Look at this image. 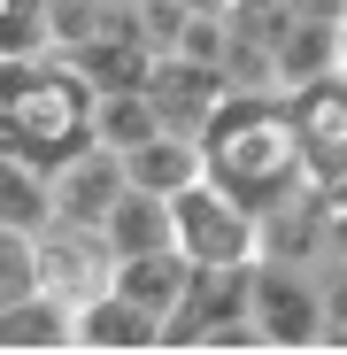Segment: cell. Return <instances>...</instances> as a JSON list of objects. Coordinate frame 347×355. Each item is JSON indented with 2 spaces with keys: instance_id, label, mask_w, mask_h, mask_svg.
<instances>
[{
  "instance_id": "obj_8",
  "label": "cell",
  "mask_w": 347,
  "mask_h": 355,
  "mask_svg": "<svg viewBox=\"0 0 347 355\" xmlns=\"http://www.w3.org/2000/svg\"><path fill=\"white\" fill-rule=\"evenodd\" d=\"M124 193H132V162L108 139H93L78 162L54 170V216H70V224H108V209Z\"/></svg>"
},
{
  "instance_id": "obj_11",
  "label": "cell",
  "mask_w": 347,
  "mask_h": 355,
  "mask_svg": "<svg viewBox=\"0 0 347 355\" xmlns=\"http://www.w3.org/2000/svg\"><path fill=\"white\" fill-rule=\"evenodd\" d=\"M78 347H93V355H124V347H162V317L147 309V302H132V293H100V302H85L78 309Z\"/></svg>"
},
{
  "instance_id": "obj_21",
  "label": "cell",
  "mask_w": 347,
  "mask_h": 355,
  "mask_svg": "<svg viewBox=\"0 0 347 355\" xmlns=\"http://www.w3.org/2000/svg\"><path fill=\"white\" fill-rule=\"evenodd\" d=\"M24 293H46L39 232H8V224H0V302H24Z\"/></svg>"
},
{
  "instance_id": "obj_3",
  "label": "cell",
  "mask_w": 347,
  "mask_h": 355,
  "mask_svg": "<svg viewBox=\"0 0 347 355\" xmlns=\"http://www.w3.org/2000/svg\"><path fill=\"white\" fill-rule=\"evenodd\" d=\"M162 347H263V332H255V263H193L186 302L162 317Z\"/></svg>"
},
{
  "instance_id": "obj_25",
  "label": "cell",
  "mask_w": 347,
  "mask_h": 355,
  "mask_svg": "<svg viewBox=\"0 0 347 355\" xmlns=\"http://www.w3.org/2000/svg\"><path fill=\"white\" fill-rule=\"evenodd\" d=\"M193 8H201V16H224V8H231V0H193Z\"/></svg>"
},
{
  "instance_id": "obj_9",
  "label": "cell",
  "mask_w": 347,
  "mask_h": 355,
  "mask_svg": "<svg viewBox=\"0 0 347 355\" xmlns=\"http://www.w3.org/2000/svg\"><path fill=\"white\" fill-rule=\"evenodd\" d=\"M294 116H301L309 178H317V186L347 178V70H332V78H309V85L294 93Z\"/></svg>"
},
{
  "instance_id": "obj_4",
  "label": "cell",
  "mask_w": 347,
  "mask_h": 355,
  "mask_svg": "<svg viewBox=\"0 0 347 355\" xmlns=\"http://www.w3.org/2000/svg\"><path fill=\"white\" fill-rule=\"evenodd\" d=\"M170 209H178V248L193 263H263V216L231 201L216 178H193L186 193H170Z\"/></svg>"
},
{
  "instance_id": "obj_23",
  "label": "cell",
  "mask_w": 347,
  "mask_h": 355,
  "mask_svg": "<svg viewBox=\"0 0 347 355\" xmlns=\"http://www.w3.org/2000/svg\"><path fill=\"white\" fill-rule=\"evenodd\" d=\"M224 39H231V31H224V16H193L178 54H193V62H224Z\"/></svg>"
},
{
  "instance_id": "obj_6",
  "label": "cell",
  "mask_w": 347,
  "mask_h": 355,
  "mask_svg": "<svg viewBox=\"0 0 347 355\" xmlns=\"http://www.w3.org/2000/svg\"><path fill=\"white\" fill-rule=\"evenodd\" d=\"M39 255H46V293H62L70 309L100 302V293L116 286V263H124L100 224H70V216H54L39 232Z\"/></svg>"
},
{
  "instance_id": "obj_1",
  "label": "cell",
  "mask_w": 347,
  "mask_h": 355,
  "mask_svg": "<svg viewBox=\"0 0 347 355\" xmlns=\"http://www.w3.org/2000/svg\"><path fill=\"white\" fill-rule=\"evenodd\" d=\"M201 162L208 178L247 201L255 216L294 201L301 186H317L309 178V147H301V116H294V93H231L216 108V124L201 132Z\"/></svg>"
},
{
  "instance_id": "obj_22",
  "label": "cell",
  "mask_w": 347,
  "mask_h": 355,
  "mask_svg": "<svg viewBox=\"0 0 347 355\" xmlns=\"http://www.w3.org/2000/svg\"><path fill=\"white\" fill-rule=\"evenodd\" d=\"M294 0H231V8H224V24L231 31H240V39H255V46H278L285 31H294Z\"/></svg>"
},
{
  "instance_id": "obj_20",
  "label": "cell",
  "mask_w": 347,
  "mask_h": 355,
  "mask_svg": "<svg viewBox=\"0 0 347 355\" xmlns=\"http://www.w3.org/2000/svg\"><path fill=\"white\" fill-rule=\"evenodd\" d=\"M231 31V24H224ZM224 85L231 93H285V78H278V46H255V39H240V31H231L224 39Z\"/></svg>"
},
{
  "instance_id": "obj_12",
  "label": "cell",
  "mask_w": 347,
  "mask_h": 355,
  "mask_svg": "<svg viewBox=\"0 0 347 355\" xmlns=\"http://www.w3.org/2000/svg\"><path fill=\"white\" fill-rule=\"evenodd\" d=\"M0 347L31 355V347H78V309L62 293H24V302H0Z\"/></svg>"
},
{
  "instance_id": "obj_16",
  "label": "cell",
  "mask_w": 347,
  "mask_h": 355,
  "mask_svg": "<svg viewBox=\"0 0 347 355\" xmlns=\"http://www.w3.org/2000/svg\"><path fill=\"white\" fill-rule=\"evenodd\" d=\"M332 70H339V24L294 16V31L278 39V78H285V93H301L309 78H332Z\"/></svg>"
},
{
  "instance_id": "obj_24",
  "label": "cell",
  "mask_w": 347,
  "mask_h": 355,
  "mask_svg": "<svg viewBox=\"0 0 347 355\" xmlns=\"http://www.w3.org/2000/svg\"><path fill=\"white\" fill-rule=\"evenodd\" d=\"M301 16H324V24H347V0H294Z\"/></svg>"
},
{
  "instance_id": "obj_26",
  "label": "cell",
  "mask_w": 347,
  "mask_h": 355,
  "mask_svg": "<svg viewBox=\"0 0 347 355\" xmlns=\"http://www.w3.org/2000/svg\"><path fill=\"white\" fill-rule=\"evenodd\" d=\"M339 70H347V24H339Z\"/></svg>"
},
{
  "instance_id": "obj_13",
  "label": "cell",
  "mask_w": 347,
  "mask_h": 355,
  "mask_svg": "<svg viewBox=\"0 0 347 355\" xmlns=\"http://www.w3.org/2000/svg\"><path fill=\"white\" fill-rule=\"evenodd\" d=\"M108 240H116V255H154V248H178V209H170V193H147V186H132L124 201L108 209Z\"/></svg>"
},
{
  "instance_id": "obj_10",
  "label": "cell",
  "mask_w": 347,
  "mask_h": 355,
  "mask_svg": "<svg viewBox=\"0 0 347 355\" xmlns=\"http://www.w3.org/2000/svg\"><path fill=\"white\" fill-rule=\"evenodd\" d=\"M70 62L85 70V85H93V93H147V78H154L162 54L139 39V16H124V24H108L100 39L70 46Z\"/></svg>"
},
{
  "instance_id": "obj_19",
  "label": "cell",
  "mask_w": 347,
  "mask_h": 355,
  "mask_svg": "<svg viewBox=\"0 0 347 355\" xmlns=\"http://www.w3.org/2000/svg\"><path fill=\"white\" fill-rule=\"evenodd\" d=\"M31 54H62L54 46V8L46 0H0V62H31Z\"/></svg>"
},
{
  "instance_id": "obj_15",
  "label": "cell",
  "mask_w": 347,
  "mask_h": 355,
  "mask_svg": "<svg viewBox=\"0 0 347 355\" xmlns=\"http://www.w3.org/2000/svg\"><path fill=\"white\" fill-rule=\"evenodd\" d=\"M124 162H132V186H147V193H186L193 178H208V162H201V139H186V132H162V139L132 147Z\"/></svg>"
},
{
  "instance_id": "obj_17",
  "label": "cell",
  "mask_w": 347,
  "mask_h": 355,
  "mask_svg": "<svg viewBox=\"0 0 347 355\" xmlns=\"http://www.w3.org/2000/svg\"><path fill=\"white\" fill-rule=\"evenodd\" d=\"M0 224L8 232H46L54 224V170L0 155Z\"/></svg>"
},
{
  "instance_id": "obj_7",
  "label": "cell",
  "mask_w": 347,
  "mask_h": 355,
  "mask_svg": "<svg viewBox=\"0 0 347 355\" xmlns=\"http://www.w3.org/2000/svg\"><path fill=\"white\" fill-rule=\"evenodd\" d=\"M147 93H154V108H162V124L186 132V139H201V132L216 124V108L231 101L224 70H216V62H193V54H162L154 78H147Z\"/></svg>"
},
{
  "instance_id": "obj_2",
  "label": "cell",
  "mask_w": 347,
  "mask_h": 355,
  "mask_svg": "<svg viewBox=\"0 0 347 355\" xmlns=\"http://www.w3.org/2000/svg\"><path fill=\"white\" fill-rule=\"evenodd\" d=\"M100 93L70 54H31V62H0V155L62 170L100 139Z\"/></svg>"
},
{
  "instance_id": "obj_14",
  "label": "cell",
  "mask_w": 347,
  "mask_h": 355,
  "mask_svg": "<svg viewBox=\"0 0 347 355\" xmlns=\"http://www.w3.org/2000/svg\"><path fill=\"white\" fill-rule=\"evenodd\" d=\"M186 278H193V255L186 248H154V255H124V263H116V293L147 302L154 317H170L186 302Z\"/></svg>"
},
{
  "instance_id": "obj_5",
  "label": "cell",
  "mask_w": 347,
  "mask_h": 355,
  "mask_svg": "<svg viewBox=\"0 0 347 355\" xmlns=\"http://www.w3.org/2000/svg\"><path fill=\"white\" fill-rule=\"evenodd\" d=\"M324 286H317V263H278L263 255L255 263V332L263 347H285V355H301V347H324Z\"/></svg>"
},
{
  "instance_id": "obj_18",
  "label": "cell",
  "mask_w": 347,
  "mask_h": 355,
  "mask_svg": "<svg viewBox=\"0 0 347 355\" xmlns=\"http://www.w3.org/2000/svg\"><path fill=\"white\" fill-rule=\"evenodd\" d=\"M100 139L116 147V155H132V147H147V139H162L170 124H162V108H154V93H100Z\"/></svg>"
}]
</instances>
